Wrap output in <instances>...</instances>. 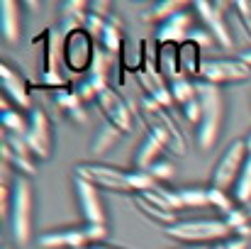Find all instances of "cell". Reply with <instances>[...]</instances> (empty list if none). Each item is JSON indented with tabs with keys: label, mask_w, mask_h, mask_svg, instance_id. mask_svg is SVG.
Masks as SVG:
<instances>
[{
	"label": "cell",
	"mask_w": 251,
	"mask_h": 249,
	"mask_svg": "<svg viewBox=\"0 0 251 249\" xmlns=\"http://www.w3.org/2000/svg\"><path fill=\"white\" fill-rule=\"evenodd\" d=\"M198 100H200V108H202L200 122L195 127L198 147L200 149H212L217 137H220L222 120H225V95H222L220 85L198 81Z\"/></svg>",
	"instance_id": "obj_1"
},
{
	"label": "cell",
	"mask_w": 251,
	"mask_h": 249,
	"mask_svg": "<svg viewBox=\"0 0 251 249\" xmlns=\"http://www.w3.org/2000/svg\"><path fill=\"white\" fill-rule=\"evenodd\" d=\"M168 240L183 242V245H220L232 237V230L222 218H193V220H178L176 225L164 227Z\"/></svg>",
	"instance_id": "obj_2"
},
{
	"label": "cell",
	"mask_w": 251,
	"mask_h": 249,
	"mask_svg": "<svg viewBox=\"0 0 251 249\" xmlns=\"http://www.w3.org/2000/svg\"><path fill=\"white\" fill-rule=\"evenodd\" d=\"M34 230V191L27 176H17L12 181L10 198V232L17 245H27Z\"/></svg>",
	"instance_id": "obj_3"
},
{
	"label": "cell",
	"mask_w": 251,
	"mask_h": 249,
	"mask_svg": "<svg viewBox=\"0 0 251 249\" xmlns=\"http://www.w3.org/2000/svg\"><path fill=\"white\" fill-rule=\"evenodd\" d=\"M142 117H144V125L149 127V135L156 137L161 142V147L176 154V157H183L185 154V139H183V132L178 130L176 120L168 115L166 108H161L159 103H154L151 98H142Z\"/></svg>",
	"instance_id": "obj_4"
},
{
	"label": "cell",
	"mask_w": 251,
	"mask_h": 249,
	"mask_svg": "<svg viewBox=\"0 0 251 249\" xmlns=\"http://www.w3.org/2000/svg\"><path fill=\"white\" fill-rule=\"evenodd\" d=\"M105 237H107V225L83 222L76 227H59L42 232L34 242L39 249H88L93 245H102Z\"/></svg>",
	"instance_id": "obj_5"
},
{
	"label": "cell",
	"mask_w": 251,
	"mask_h": 249,
	"mask_svg": "<svg viewBox=\"0 0 251 249\" xmlns=\"http://www.w3.org/2000/svg\"><path fill=\"white\" fill-rule=\"evenodd\" d=\"M74 178L88 181L98 191H112V193H132L129 176L120 166L100 164V162H78L74 166Z\"/></svg>",
	"instance_id": "obj_6"
},
{
	"label": "cell",
	"mask_w": 251,
	"mask_h": 249,
	"mask_svg": "<svg viewBox=\"0 0 251 249\" xmlns=\"http://www.w3.org/2000/svg\"><path fill=\"white\" fill-rule=\"evenodd\" d=\"M95 52H98V47L93 44V37L85 29H78V32L64 37L61 61L71 74H85V71H90Z\"/></svg>",
	"instance_id": "obj_7"
},
{
	"label": "cell",
	"mask_w": 251,
	"mask_h": 249,
	"mask_svg": "<svg viewBox=\"0 0 251 249\" xmlns=\"http://www.w3.org/2000/svg\"><path fill=\"white\" fill-rule=\"evenodd\" d=\"M247 157H249V152H247V142L244 139L229 142V147L222 152L220 162H217L215 171H212V183L210 186L222 188V191L234 188V183H237V178L242 173V166L247 162Z\"/></svg>",
	"instance_id": "obj_8"
},
{
	"label": "cell",
	"mask_w": 251,
	"mask_h": 249,
	"mask_svg": "<svg viewBox=\"0 0 251 249\" xmlns=\"http://www.w3.org/2000/svg\"><path fill=\"white\" fill-rule=\"evenodd\" d=\"M200 22L205 25V29L212 34V39L225 47V49H232L234 47V39H232V32L227 27V20H225V2L222 0H195L193 2Z\"/></svg>",
	"instance_id": "obj_9"
},
{
	"label": "cell",
	"mask_w": 251,
	"mask_h": 249,
	"mask_svg": "<svg viewBox=\"0 0 251 249\" xmlns=\"http://www.w3.org/2000/svg\"><path fill=\"white\" fill-rule=\"evenodd\" d=\"M200 79L205 83H212V85L242 83L251 79V69L239 56H232V59H205Z\"/></svg>",
	"instance_id": "obj_10"
},
{
	"label": "cell",
	"mask_w": 251,
	"mask_h": 249,
	"mask_svg": "<svg viewBox=\"0 0 251 249\" xmlns=\"http://www.w3.org/2000/svg\"><path fill=\"white\" fill-rule=\"evenodd\" d=\"M25 142L32 152L34 159H49L51 157V147H54V135H51V122L49 115L42 108H32L29 112V130L25 135Z\"/></svg>",
	"instance_id": "obj_11"
},
{
	"label": "cell",
	"mask_w": 251,
	"mask_h": 249,
	"mask_svg": "<svg viewBox=\"0 0 251 249\" xmlns=\"http://www.w3.org/2000/svg\"><path fill=\"white\" fill-rule=\"evenodd\" d=\"M95 103H98L102 117H105L110 125H115L120 132H132V110H129V105L125 103V98H122L112 85L102 88V90L98 93V100H95Z\"/></svg>",
	"instance_id": "obj_12"
},
{
	"label": "cell",
	"mask_w": 251,
	"mask_h": 249,
	"mask_svg": "<svg viewBox=\"0 0 251 249\" xmlns=\"http://www.w3.org/2000/svg\"><path fill=\"white\" fill-rule=\"evenodd\" d=\"M74 193H76V203H78V210H81L83 222L107 225L105 205H102L100 191L95 186H90L88 181H81V178H74Z\"/></svg>",
	"instance_id": "obj_13"
},
{
	"label": "cell",
	"mask_w": 251,
	"mask_h": 249,
	"mask_svg": "<svg viewBox=\"0 0 251 249\" xmlns=\"http://www.w3.org/2000/svg\"><path fill=\"white\" fill-rule=\"evenodd\" d=\"M0 83H2V93L5 98L10 95V100L17 108H29L32 105V93H29V83L27 79L7 61L0 64Z\"/></svg>",
	"instance_id": "obj_14"
},
{
	"label": "cell",
	"mask_w": 251,
	"mask_h": 249,
	"mask_svg": "<svg viewBox=\"0 0 251 249\" xmlns=\"http://www.w3.org/2000/svg\"><path fill=\"white\" fill-rule=\"evenodd\" d=\"M193 32V17L183 10V12H176L173 17L164 20L159 27H156V44H185L188 37Z\"/></svg>",
	"instance_id": "obj_15"
},
{
	"label": "cell",
	"mask_w": 251,
	"mask_h": 249,
	"mask_svg": "<svg viewBox=\"0 0 251 249\" xmlns=\"http://www.w3.org/2000/svg\"><path fill=\"white\" fill-rule=\"evenodd\" d=\"M88 12H90V2H85V0L61 2V25H59V32L66 37V34H74V32L83 29L85 20H88Z\"/></svg>",
	"instance_id": "obj_16"
},
{
	"label": "cell",
	"mask_w": 251,
	"mask_h": 249,
	"mask_svg": "<svg viewBox=\"0 0 251 249\" xmlns=\"http://www.w3.org/2000/svg\"><path fill=\"white\" fill-rule=\"evenodd\" d=\"M20 29H22L20 2L17 0H2L0 2V32H2L5 42L15 44L20 39Z\"/></svg>",
	"instance_id": "obj_17"
},
{
	"label": "cell",
	"mask_w": 251,
	"mask_h": 249,
	"mask_svg": "<svg viewBox=\"0 0 251 249\" xmlns=\"http://www.w3.org/2000/svg\"><path fill=\"white\" fill-rule=\"evenodd\" d=\"M156 69L168 79V83L180 79V59H178V47L176 44H156V56H154Z\"/></svg>",
	"instance_id": "obj_18"
},
{
	"label": "cell",
	"mask_w": 251,
	"mask_h": 249,
	"mask_svg": "<svg viewBox=\"0 0 251 249\" xmlns=\"http://www.w3.org/2000/svg\"><path fill=\"white\" fill-rule=\"evenodd\" d=\"M178 59H180V74L185 79H193V76H200L202 71V49L193 42H185L178 47Z\"/></svg>",
	"instance_id": "obj_19"
},
{
	"label": "cell",
	"mask_w": 251,
	"mask_h": 249,
	"mask_svg": "<svg viewBox=\"0 0 251 249\" xmlns=\"http://www.w3.org/2000/svg\"><path fill=\"white\" fill-rule=\"evenodd\" d=\"M161 152H164L161 142H159L156 137L147 135V137L142 139L137 154H134V168H137V171H149L151 166L161 159Z\"/></svg>",
	"instance_id": "obj_20"
},
{
	"label": "cell",
	"mask_w": 251,
	"mask_h": 249,
	"mask_svg": "<svg viewBox=\"0 0 251 249\" xmlns=\"http://www.w3.org/2000/svg\"><path fill=\"white\" fill-rule=\"evenodd\" d=\"M142 195H144L147 200L161 205V208L168 210V213H178V210H183V203H180L178 188H166L164 183H156L151 191H147V193H142Z\"/></svg>",
	"instance_id": "obj_21"
},
{
	"label": "cell",
	"mask_w": 251,
	"mask_h": 249,
	"mask_svg": "<svg viewBox=\"0 0 251 249\" xmlns=\"http://www.w3.org/2000/svg\"><path fill=\"white\" fill-rule=\"evenodd\" d=\"M134 205H137V210H139L144 218H149V220H154V222H159V225H164V227H171V225L178 222V220H176V213H168V210H164L161 205L147 200L142 193L134 195Z\"/></svg>",
	"instance_id": "obj_22"
},
{
	"label": "cell",
	"mask_w": 251,
	"mask_h": 249,
	"mask_svg": "<svg viewBox=\"0 0 251 249\" xmlns=\"http://www.w3.org/2000/svg\"><path fill=\"white\" fill-rule=\"evenodd\" d=\"M100 47H102V52H107L110 56H115V54L122 52V47H125V34H122V25H120L117 17H110V20H107V25H105L102 34H100Z\"/></svg>",
	"instance_id": "obj_23"
},
{
	"label": "cell",
	"mask_w": 251,
	"mask_h": 249,
	"mask_svg": "<svg viewBox=\"0 0 251 249\" xmlns=\"http://www.w3.org/2000/svg\"><path fill=\"white\" fill-rule=\"evenodd\" d=\"M0 122H2L5 135H20V137H25V135H27V130H29V117H25L20 110L7 108V98H5V95H2V112H0Z\"/></svg>",
	"instance_id": "obj_24"
},
{
	"label": "cell",
	"mask_w": 251,
	"mask_h": 249,
	"mask_svg": "<svg viewBox=\"0 0 251 249\" xmlns=\"http://www.w3.org/2000/svg\"><path fill=\"white\" fill-rule=\"evenodd\" d=\"M185 2L183 0H159L149 7V12H144V22H164L168 17H173L176 12H183Z\"/></svg>",
	"instance_id": "obj_25"
},
{
	"label": "cell",
	"mask_w": 251,
	"mask_h": 249,
	"mask_svg": "<svg viewBox=\"0 0 251 249\" xmlns=\"http://www.w3.org/2000/svg\"><path fill=\"white\" fill-rule=\"evenodd\" d=\"M171 85V95H173V103L176 105H188L190 100H195L198 98V81H193V79H185V76H180V79H176V81L168 83Z\"/></svg>",
	"instance_id": "obj_26"
},
{
	"label": "cell",
	"mask_w": 251,
	"mask_h": 249,
	"mask_svg": "<svg viewBox=\"0 0 251 249\" xmlns=\"http://www.w3.org/2000/svg\"><path fill=\"white\" fill-rule=\"evenodd\" d=\"M120 137H122V132H120L115 125L105 122V125L98 130L95 139H93V152H95V154H102V152L112 149V147L117 144V139H120Z\"/></svg>",
	"instance_id": "obj_27"
},
{
	"label": "cell",
	"mask_w": 251,
	"mask_h": 249,
	"mask_svg": "<svg viewBox=\"0 0 251 249\" xmlns=\"http://www.w3.org/2000/svg\"><path fill=\"white\" fill-rule=\"evenodd\" d=\"M178 195H180V203L183 208H210V198H207V188L202 186H185V188H178Z\"/></svg>",
	"instance_id": "obj_28"
},
{
	"label": "cell",
	"mask_w": 251,
	"mask_h": 249,
	"mask_svg": "<svg viewBox=\"0 0 251 249\" xmlns=\"http://www.w3.org/2000/svg\"><path fill=\"white\" fill-rule=\"evenodd\" d=\"M227 222V227L232 230V235H239V237H249L251 235V218L247 215L244 208H234L229 215L222 218Z\"/></svg>",
	"instance_id": "obj_29"
},
{
	"label": "cell",
	"mask_w": 251,
	"mask_h": 249,
	"mask_svg": "<svg viewBox=\"0 0 251 249\" xmlns=\"http://www.w3.org/2000/svg\"><path fill=\"white\" fill-rule=\"evenodd\" d=\"M207 198H210V208H215L222 218L225 215H229L232 210H234V195H229L227 191H222V188H215V186H207Z\"/></svg>",
	"instance_id": "obj_30"
},
{
	"label": "cell",
	"mask_w": 251,
	"mask_h": 249,
	"mask_svg": "<svg viewBox=\"0 0 251 249\" xmlns=\"http://www.w3.org/2000/svg\"><path fill=\"white\" fill-rule=\"evenodd\" d=\"M234 200L242 203V205H247L251 200V154L247 157V162L242 166V173L234 183Z\"/></svg>",
	"instance_id": "obj_31"
},
{
	"label": "cell",
	"mask_w": 251,
	"mask_h": 249,
	"mask_svg": "<svg viewBox=\"0 0 251 249\" xmlns=\"http://www.w3.org/2000/svg\"><path fill=\"white\" fill-rule=\"evenodd\" d=\"M127 176H129V188H132L134 195H137V193H147V191H151V188L156 186V178H154L149 171H137V168H132V171H127Z\"/></svg>",
	"instance_id": "obj_32"
},
{
	"label": "cell",
	"mask_w": 251,
	"mask_h": 249,
	"mask_svg": "<svg viewBox=\"0 0 251 249\" xmlns=\"http://www.w3.org/2000/svg\"><path fill=\"white\" fill-rule=\"evenodd\" d=\"M54 100H56V105H59L64 112H74V110L83 108V100L78 98L76 88H61V90H56Z\"/></svg>",
	"instance_id": "obj_33"
},
{
	"label": "cell",
	"mask_w": 251,
	"mask_h": 249,
	"mask_svg": "<svg viewBox=\"0 0 251 249\" xmlns=\"http://www.w3.org/2000/svg\"><path fill=\"white\" fill-rule=\"evenodd\" d=\"M232 7H234V12H237V17H239V22H242V27L247 32V37L251 39V0H234Z\"/></svg>",
	"instance_id": "obj_34"
},
{
	"label": "cell",
	"mask_w": 251,
	"mask_h": 249,
	"mask_svg": "<svg viewBox=\"0 0 251 249\" xmlns=\"http://www.w3.org/2000/svg\"><path fill=\"white\" fill-rule=\"evenodd\" d=\"M149 173L156 178V183H166V181H171V178H173L176 168H173V164H171L168 159H159L156 164L149 168Z\"/></svg>",
	"instance_id": "obj_35"
},
{
	"label": "cell",
	"mask_w": 251,
	"mask_h": 249,
	"mask_svg": "<svg viewBox=\"0 0 251 249\" xmlns=\"http://www.w3.org/2000/svg\"><path fill=\"white\" fill-rule=\"evenodd\" d=\"M76 93H78V98H81L83 103H90V100H98V93H100V90H98V85H95V83L85 76L83 81L76 85Z\"/></svg>",
	"instance_id": "obj_36"
},
{
	"label": "cell",
	"mask_w": 251,
	"mask_h": 249,
	"mask_svg": "<svg viewBox=\"0 0 251 249\" xmlns=\"http://www.w3.org/2000/svg\"><path fill=\"white\" fill-rule=\"evenodd\" d=\"M188 42H193V44H198L200 49H207V47H212V44H217V42L212 39V34H210L207 29H195V27H193V32H190V37H188Z\"/></svg>",
	"instance_id": "obj_37"
},
{
	"label": "cell",
	"mask_w": 251,
	"mask_h": 249,
	"mask_svg": "<svg viewBox=\"0 0 251 249\" xmlns=\"http://www.w3.org/2000/svg\"><path fill=\"white\" fill-rule=\"evenodd\" d=\"M183 115H185V120H188L190 125H195V127H198V122H200V115H202L200 100L195 98V100H190L188 105H183Z\"/></svg>",
	"instance_id": "obj_38"
},
{
	"label": "cell",
	"mask_w": 251,
	"mask_h": 249,
	"mask_svg": "<svg viewBox=\"0 0 251 249\" xmlns=\"http://www.w3.org/2000/svg\"><path fill=\"white\" fill-rule=\"evenodd\" d=\"M110 7H112V5L105 2V0H95V2H90V12H93V15H100V17H105V20L112 17V15H110Z\"/></svg>",
	"instance_id": "obj_39"
},
{
	"label": "cell",
	"mask_w": 251,
	"mask_h": 249,
	"mask_svg": "<svg viewBox=\"0 0 251 249\" xmlns=\"http://www.w3.org/2000/svg\"><path fill=\"white\" fill-rule=\"evenodd\" d=\"M225 249H249V237H239V235H232L229 240L222 242Z\"/></svg>",
	"instance_id": "obj_40"
},
{
	"label": "cell",
	"mask_w": 251,
	"mask_h": 249,
	"mask_svg": "<svg viewBox=\"0 0 251 249\" xmlns=\"http://www.w3.org/2000/svg\"><path fill=\"white\" fill-rule=\"evenodd\" d=\"M237 56H239V59H242V61H244V64H247V66L251 69V47H249V49H242Z\"/></svg>",
	"instance_id": "obj_41"
},
{
	"label": "cell",
	"mask_w": 251,
	"mask_h": 249,
	"mask_svg": "<svg viewBox=\"0 0 251 249\" xmlns=\"http://www.w3.org/2000/svg\"><path fill=\"white\" fill-rule=\"evenodd\" d=\"M88 249H120V247H112V245H105L102 242V245H93V247H88Z\"/></svg>",
	"instance_id": "obj_42"
},
{
	"label": "cell",
	"mask_w": 251,
	"mask_h": 249,
	"mask_svg": "<svg viewBox=\"0 0 251 249\" xmlns=\"http://www.w3.org/2000/svg\"><path fill=\"white\" fill-rule=\"evenodd\" d=\"M27 7H29V10H39V2H37V0H29Z\"/></svg>",
	"instance_id": "obj_43"
},
{
	"label": "cell",
	"mask_w": 251,
	"mask_h": 249,
	"mask_svg": "<svg viewBox=\"0 0 251 249\" xmlns=\"http://www.w3.org/2000/svg\"><path fill=\"white\" fill-rule=\"evenodd\" d=\"M242 208L247 210V215H249V218H251V200H249V203H247V205H242Z\"/></svg>",
	"instance_id": "obj_44"
},
{
	"label": "cell",
	"mask_w": 251,
	"mask_h": 249,
	"mask_svg": "<svg viewBox=\"0 0 251 249\" xmlns=\"http://www.w3.org/2000/svg\"><path fill=\"white\" fill-rule=\"evenodd\" d=\"M244 142H247V152H249V154H251V135H249V137H247V139H244Z\"/></svg>",
	"instance_id": "obj_45"
},
{
	"label": "cell",
	"mask_w": 251,
	"mask_h": 249,
	"mask_svg": "<svg viewBox=\"0 0 251 249\" xmlns=\"http://www.w3.org/2000/svg\"><path fill=\"white\" fill-rule=\"evenodd\" d=\"M207 249H225V245L220 242V245H212V247H207Z\"/></svg>",
	"instance_id": "obj_46"
},
{
	"label": "cell",
	"mask_w": 251,
	"mask_h": 249,
	"mask_svg": "<svg viewBox=\"0 0 251 249\" xmlns=\"http://www.w3.org/2000/svg\"><path fill=\"white\" fill-rule=\"evenodd\" d=\"M185 249H205V247H185Z\"/></svg>",
	"instance_id": "obj_47"
},
{
	"label": "cell",
	"mask_w": 251,
	"mask_h": 249,
	"mask_svg": "<svg viewBox=\"0 0 251 249\" xmlns=\"http://www.w3.org/2000/svg\"><path fill=\"white\" fill-rule=\"evenodd\" d=\"M0 249H12V247H7V245H5V247H0Z\"/></svg>",
	"instance_id": "obj_48"
}]
</instances>
